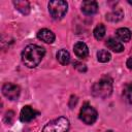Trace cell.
<instances>
[{
  "mask_svg": "<svg viewBox=\"0 0 132 132\" xmlns=\"http://www.w3.org/2000/svg\"><path fill=\"white\" fill-rule=\"evenodd\" d=\"M44 55L45 50L42 46L37 44H29L22 52V61L27 67L34 68L41 62Z\"/></svg>",
  "mask_w": 132,
  "mask_h": 132,
  "instance_id": "6da1fadb",
  "label": "cell"
},
{
  "mask_svg": "<svg viewBox=\"0 0 132 132\" xmlns=\"http://www.w3.org/2000/svg\"><path fill=\"white\" fill-rule=\"evenodd\" d=\"M112 92V79L108 76L102 77L92 87V94L98 98H106Z\"/></svg>",
  "mask_w": 132,
  "mask_h": 132,
  "instance_id": "7a4b0ae2",
  "label": "cell"
},
{
  "mask_svg": "<svg viewBox=\"0 0 132 132\" xmlns=\"http://www.w3.org/2000/svg\"><path fill=\"white\" fill-rule=\"evenodd\" d=\"M70 123L65 117L57 118L48 122L42 129V132H68Z\"/></svg>",
  "mask_w": 132,
  "mask_h": 132,
  "instance_id": "3957f363",
  "label": "cell"
},
{
  "mask_svg": "<svg viewBox=\"0 0 132 132\" xmlns=\"http://www.w3.org/2000/svg\"><path fill=\"white\" fill-rule=\"evenodd\" d=\"M68 4L63 0H53L48 2V11L54 20L62 19L67 12Z\"/></svg>",
  "mask_w": 132,
  "mask_h": 132,
  "instance_id": "277c9868",
  "label": "cell"
},
{
  "mask_svg": "<svg viewBox=\"0 0 132 132\" xmlns=\"http://www.w3.org/2000/svg\"><path fill=\"white\" fill-rule=\"evenodd\" d=\"M97 111L94 107H92L90 104L86 103L82 105L79 111V119L87 125H92L97 120Z\"/></svg>",
  "mask_w": 132,
  "mask_h": 132,
  "instance_id": "5b68a950",
  "label": "cell"
},
{
  "mask_svg": "<svg viewBox=\"0 0 132 132\" xmlns=\"http://www.w3.org/2000/svg\"><path fill=\"white\" fill-rule=\"evenodd\" d=\"M2 93L9 100H16L20 97L21 89L19 86L14 85V84L6 82L2 86Z\"/></svg>",
  "mask_w": 132,
  "mask_h": 132,
  "instance_id": "8992f818",
  "label": "cell"
},
{
  "mask_svg": "<svg viewBox=\"0 0 132 132\" xmlns=\"http://www.w3.org/2000/svg\"><path fill=\"white\" fill-rule=\"evenodd\" d=\"M38 114V111H36L35 109H33L30 105H26L22 108L21 110V113H20V120L22 122H30L32 121L33 119L36 118V116Z\"/></svg>",
  "mask_w": 132,
  "mask_h": 132,
  "instance_id": "52a82bcc",
  "label": "cell"
},
{
  "mask_svg": "<svg viewBox=\"0 0 132 132\" xmlns=\"http://www.w3.org/2000/svg\"><path fill=\"white\" fill-rule=\"evenodd\" d=\"M81 11L87 14V15H91L97 12L98 10V4L96 1H92V0H87L84 1L81 3Z\"/></svg>",
  "mask_w": 132,
  "mask_h": 132,
  "instance_id": "ba28073f",
  "label": "cell"
},
{
  "mask_svg": "<svg viewBox=\"0 0 132 132\" xmlns=\"http://www.w3.org/2000/svg\"><path fill=\"white\" fill-rule=\"evenodd\" d=\"M37 38L45 43H53L55 41V34L51 30L43 28L37 32Z\"/></svg>",
  "mask_w": 132,
  "mask_h": 132,
  "instance_id": "9c48e42d",
  "label": "cell"
},
{
  "mask_svg": "<svg viewBox=\"0 0 132 132\" xmlns=\"http://www.w3.org/2000/svg\"><path fill=\"white\" fill-rule=\"evenodd\" d=\"M73 51H74V54L79 59H85L89 55V48H88L87 44L85 42H82V41L76 42L74 44V46H73Z\"/></svg>",
  "mask_w": 132,
  "mask_h": 132,
  "instance_id": "30bf717a",
  "label": "cell"
},
{
  "mask_svg": "<svg viewBox=\"0 0 132 132\" xmlns=\"http://www.w3.org/2000/svg\"><path fill=\"white\" fill-rule=\"evenodd\" d=\"M105 44H106V46H107L109 50H111L112 52L122 53V52L124 51V45H123L120 41H118V40H116V39H113V38H108V39L106 40Z\"/></svg>",
  "mask_w": 132,
  "mask_h": 132,
  "instance_id": "8fae6325",
  "label": "cell"
},
{
  "mask_svg": "<svg viewBox=\"0 0 132 132\" xmlns=\"http://www.w3.org/2000/svg\"><path fill=\"white\" fill-rule=\"evenodd\" d=\"M124 16V11L121 9V8H116L113 9L112 11L108 12L106 14V20L109 21V22H119L123 19Z\"/></svg>",
  "mask_w": 132,
  "mask_h": 132,
  "instance_id": "7c38bea8",
  "label": "cell"
},
{
  "mask_svg": "<svg viewBox=\"0 0 132 132\" xmlns=\"http://www.w3.org/2000/svg\"><path fill=\"white\" fill-rule=\"evenodd\" d=\"M116 35L121 41H124V42H128L131 39V31L128 28H125V27L124 28H119L116 31Z\"/></svg>",
  "mask_w": 132,
  "mask_h": 132,
  "instance_id": "4fadbf2b",
  "label": "cell"
},
{
  "mask_svg": "<svg viewBox=\"0 0 132 132\" xmlns=\"http://www.w3.org/2000/svg\"><path fill=\"white\" fill-rule=\"evenodd\" d=\"M13 5L15 6V8L22 12L23 14H28L30 12V4L28 1H24V0H16L13 1Z\"/></svg>",
  "mask_w": 132,
  "mask_h": 132,
  "instance_id": "5bb4252c",
  "label": "cell"
},
{
  "mask_svg": "<svg viewBox=\"0 0 132 132\" xmlns=\"http://www.w3.org/2000/svg\"><path fill=\"white\" fill-rule=\"evenodd\" d=\"M56 56H57V60H58L62 65H67V64H69V62H70V55H69V53H68L66 50L62 48V50L58 51V53H57Z\"/></svg>",
  "mask_w": 132,
  "mask_h": 132,
  "instance_id": "9a60e30c",
  "label": "cell"
},
{
  "mask_svg": "<svg viewBox=\"0 0 132 132\" xmlns=\"http://www.w3.org/2000/svg\"><path fill=\"white\" fill-rule=\"evenodd\" d=\"M123 98L127 103L132 104V82H129L124 87Z\"/></svg>",
  "mask_w": 132,
  "mask_h": 132,
  "instance_id": "2e32d148",
  "label": "cell"
},
{
  "mask_svg": "<svg viewBox=\"0 0 132 132\" xmlns=\"http://www.w3.org/2000/svg\"><path fill=\"white\" fill-rule=\"evenodd\" d=\"M93 34H94V37H95L97 40L102 39V38L104 37V35H105V26H104L103 24L97 25V26L95 27V29H94Z\"/></svg>",
  "mask_w": 132,
  "mask_h": 132,
  "instance_id": "e0dca14e",
  "label": "cell"
},
{
  "mask_svg": "<svg viewBox=\"0 0 132 132\" xmlns=\"http://www.w3.org/2000/svg\"><path fill=\"white\" fill-rule=\"evenodd\" d=\"M111 56H110V53L106 50H100L98 51L97 53V60L101 63H106L110 60Z\"/></svg>",
  "mask_w": 132,
  "mask_h": 132,
  "instance_id": "ac0fdd59",
  "label": "cell"
},
{
  "mask_svg": "<svg viewBox=\"0 0 132 132\" xmlns=\"http://www.w3.org/2000/svg\"><path fill=\"white\" fill-rule=\"evenodd\" d=\"M73 66H74L75 69H77V70L80 71V72H86V71H87L86 65H85V64H81V63H79V62H74Z\"/></svg>",
  "mask_w": 132,
  "mask_h": 132,
  "instance_id": "d6986e66",
  "label": "cell"
},
{
  "mask_svg": "<svg viewBox=\"0 0 132 132\" xmlns=\"http://www.w3.org/2000/svg\"><path fill=\"white\" fill-rule=\"evenodd\" d=\"M13 111H11V110H9V111H7L6 112V114H5V118H4V120H5V122L6 123H8V124H11V122H12V119H13Z\"/></svg>",
  "mask_w": 132,
  "mask_h": 132,
  "instance_id": "ffe728a7",
  "label": "cell"
},
{
  "mask_svg": "<svg viewBox=\"0 0 132 132\" xmlns=\"http://www.w3.org/2000/svg\"><path fill=\"white\" fill-rule=\"evenodd\" d=\"M77 102V97L76 96H71V99H70V102H69V106L70 108H72Z\"/></svg>",
  "mask_w": 132,
  "mask_h": 132,
  "instance_id": "44dd1931",
  "label": "cell"
},
{
  "mask_svg": "<svg viewBox=\"0 0 132 132\" xmlns=\"http://www.w3.org/2000/svg\"><path fill=\"white\" fill-rule=\"evenodd\" d=\"M126 65H127V67H128L129 69H132V57H130V58L127 60Z\"/></svg>",
  "mask_w": 132,
  "mask_h": 132,
  "instance_id": "7402d4cb",
  "label": "cell"
},
{
  "mask_svg": "<svg viewBox=\"0 0 132 132\" xmlns=\"http://www.w3.org/2000/svg\"><path fill=\"white\" fill-rule=\"evenodd\" d=\"M128 3H129V4H131V5H132V0H128Z\"/></svg>",
  "mask_w": 132,
  "mask_h": 132,
  "instance_id": "603a6c76",
  "label": "cell"
},
{
  "mask_svg": "<svg viewBox=\"0 0 132 132\" xmlns=\"http://www.w3.org/2000/svg\"><path fill=\"white\" fill-rule=\"evenodd\" d=\"M106 132H113V131H111V130H108V131H106Z\"/></svg>",
  "mask_w": 132,
  "mask_h": 132,
  "instance_id": "cb8c5ba5",
  "label": "cell"
}]
</instances>
